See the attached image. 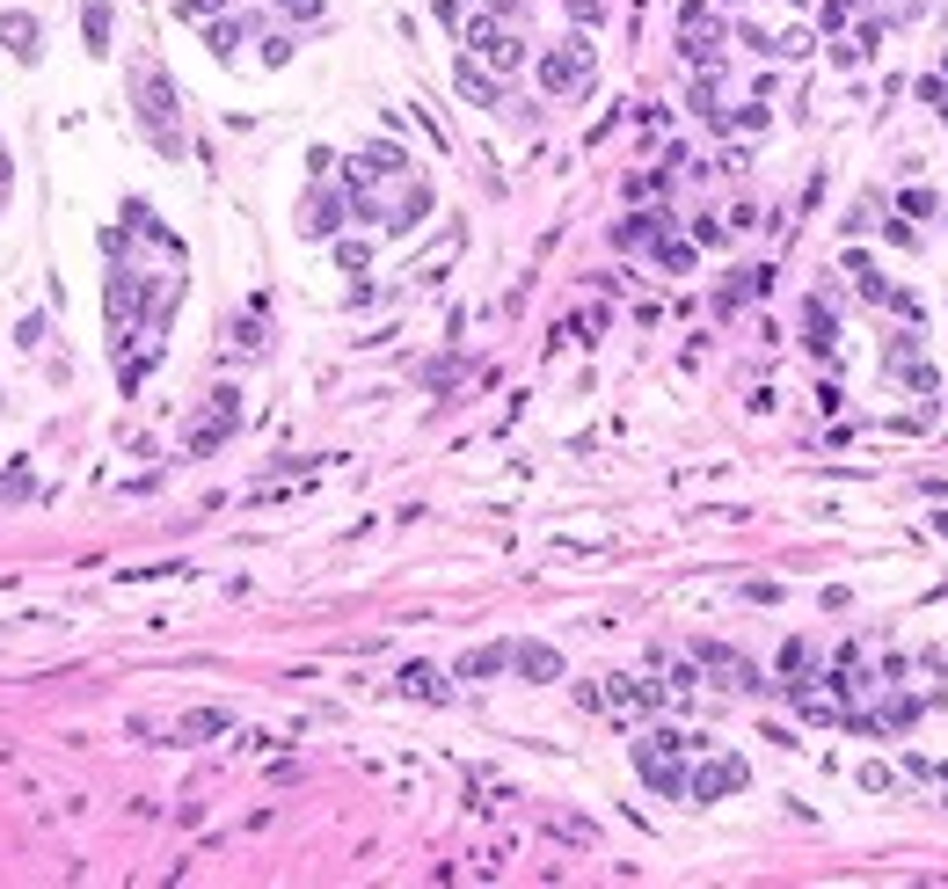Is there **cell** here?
Instances as JSON below:
<instances>
[{
	"instance_id": "30bf717a",
	"label": "cell",
	"mask_w": 948,
	"mask_h": 889,
	"mask_svg": "<svg viewBox=\"0 0 948 889\" xmlns=\"http://www.w3.org/2000/svg\"><path fill=\"white\" fill-rule=\"evenodd\" d=\"M510 664V650H475V656H460V678H489V671H504Z\"/></svg>"
},
{
	"instance_id": "ba28073f",
	"label": "cell",
	"mask_w": 948,
	"mask_h": 889,
	"mask_svg": "<svg viewBox=\"0 0 948 889\" xmlns=\"http://www.w3.org/2000/svg\"><path fill=\"white\" fill-rule=\"evenodd\" d=\"M402 693L409 700H445V678L423 671V664H409V671H402Z\"/></svg>"
},
{
	"instance_id": "5b68a950",
	"label": "cell",
	"mask_w": 948,
	"mask_h": 889,
	"mask_svg": "<svg viewBox=\"0 0 948 889\" xmlns=\"http://www.w3.org/2000/svg\"><path fill=\"white\" fill-rule=\"evenodd\" d=\"M518 671L533 678V686H547V678H562V656L547 642H518Z\"/></svg>"
},
{
	"instance_id": "52a82bcc",
	"label": "cell",
	"mask_w": 948,
	"mask_h": 889,
	"mask_svg": "<svg viewBox=\"0 0 948 889\" xmlns=\"http://www.w3.org/2000/svg\"><path fill=\"white\" fill-rule=\"evenodd\" d=\"M453 73H460V88H467V96H475V102H482V110H496V102H504V88H496V81H489V73L475 66V59H460V66H453Z\"/></svg>"
},
{
	"instance_id": "5bb4252c",
	"label": "cell",
	"mask_w": 948,
	"mask_h": 889,
	"mask_svg": "<svg viewBox=\"0 0 948 889\" xmlns=\"http://www.w3.org/2000/svg\"><path fill=\"white\" fill-rule=\"evenodd\" d=\"M920 102H934V110L948 118V81H920Z\"/></svg>"
},
{
	"instance_id": "9a60e30c",
	"label": "cell",
	"mask_w": 948,
	"mask_h": 889,
	"mask_svg": "<svg viewBox=\"0 0 948 889\" xmlns=\"http://www.w3.org/2000/svg\"><path fill=\"white\" fill-rule=\"evenodd\" d=\"M847 8H853V0H825V23L839 29V23H847Z\"/></svg>"
},
{
	"instance_id": "277c9868",
	"label": "cell",
	"mask_w": 948,
	"mask_h": 889,
	"mask_svg": "<svg viewBox=\"0 0 948 889\" xmlns=\"http://www.w3.org/2000/svg\"><path fill=\"white\" fill-rule=\"evenodd\" d=\"M729 788H744V758H715V766H701L693 773V802H715V794H729Z\"/></svg>"
},
{
	"instance_id": "9c48e42d",
	"label": "cell",
	"mask_w": 948,
	"mask_h": 889,
	"mask_svg": "<svg viewBox=\"0 0 948 889\" xmlns=\"http://www.w3.org/2000/svg\"><path fill=\"white\" fill-rule=\"evenodd\" d=\"M802 321H810V350H817V358H832V313L810 299V307H802Z\"/></svg>"
},
{
	"instance_id": "6da1fadb",
	"label": "cell",
	"mask_w": 948,
	"mask_h": 889,
	"mask_svg": "<svg viewBox=\"0 0 948 889\" xmlns=\"http://www.w3.org/2000/svg\"><path fill=\"white\" fill-rule=\"evenodd\" d=\"M132 102H139V118H146V139L161 146V153H183V132H175V88H169V73H161V66H139V73H132Z\"/></svg>"
},
{
	"instance_id": "7c38bea8",
	"label": "cell",
	"mask_w": 948,
	"mask_h": 889,
	"mask_svg": "<svg viewBox=\"0 0 948 889\" xmlns=\"http://www.w3.org/2000/svg\"><path fill=\"white\" fill-rule=\"evenodd\" d=\"M88 37H96V51H102V37H110V8H102V0L88 8Z\"/></svg>"
},
{
	"instance_id": "8992f818",
	"label": "cell",
	"mask_w": 948,
	"mask_h": 889,
	"mask_svg": "<svg viewBox=\"0 0 948 889\" xmlns=\"http://www.w3.org/2000/svg\"><path fill=\"white\" fill-rule=\"evenodd\" d=\"M299 226H307V234H336L343 226V197H329V190L307 197V219H299Z\"/></svg>"
},
{
	"instance_id": "7a4b0ae2",
	"label": "cell",
	"mask_w": 948,
	"mask_h": 889,
	"mask_svg": "<svg viewBox=\"0 0 948 889\" xmlns=\"http://www.w3.org/2000/svg\"><path fill=\"white\" fill-rule=\"evenodd\" d=\"M583 81H591V45H583V37H569L555 59H540V88H547V96H569Z\"/></svg>"
},
{
	"instance_id": "4fadbf2b",
	"label": "cell",
	"mask_w": 948,
	"mask_h": 889,
	"mask_svg": "<svg viewBox=\"0 0 948 889\" xmlns=\"http://www.w3.org/2000/svg\"><path fill=\"white\" fill-rule=\"evenodd\" d=\"M934 212V190H904V219H926Z\"/></svg>"
},
{
	"instance_id": "8fae6325",
	"label": "cell",
	"mask_w": 948,
	"mask_h": 889,
	"mask_svg": "<svg viewBox=\"0 0 948 889\" xmlns=\"http://www.w3.org/2000/svg\"><path fill=\"white\" fill-rule=\"evenodd\" d=\"M219 729H226V715H190L183 721V737H219Z\"/></svg>"
},
{
	"instance_id": "3957f363",
	"label": "cell",
	"mask_w": 948,
	"mask_h": 889,
	"mask_svg": "<svg viewBox=\"0 0 948 889\" xmlns=\"http://www.w3.org/2000/svg\"><path fill=\"white\" fill-rule=\"evenodd\" d=\"M467 45L482 51V59H496V66H518V59H526V45H518L504 23H475V29H467Z\"/></svg>"
}]
</instances>
